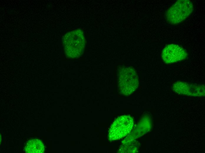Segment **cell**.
<instances>
[{"label": "cell", "instance_id": "cell-7", "mask_svg": "<svg viewBox=\"0 0 205 153\" xmlns=\"http://www.w3.org/2000/svg\"><path fill=\"white\" fill-rule=\"evenodd\" d=\"M27 153H42L44 151V144L38 139H32L28 141L25 147Z\"/></svg>", "mask_w": 205, "mask_h": 153}, {"label": "cell", "instance_id": "cell-2", "mask_svg": "<svg viewBox=\"0 0 205 153\" xmlns=\"http://www.w3.org/2000/svg\"><path fill=\"white\" fill-rule=\"evenodd\" d=\"M119 89L121 93L130 95L137 88L138 77L135 69L127 66H120L118 69Z\"/></svg>", "mask_w": 205, "mask_h": 153}, {"label": "cell", "instance_id": "cell-3", "mask_svg": "<svg viewBox=\"0 0 205 153\" xmlns=\"http://www.w3.org/2000/svg\"><path fill=\"white\" fill-rule=\"evenodd\" d=\"M193 9V4L191 1H177L166 11L165 14L166 21L171 24L180 23L190 14Z\"/></svg>", "mask_w": 205, "mask_h": 153}, {"label": "cell", "instance_id": "cell-4", "mask_svg": "<svg viewBox=\"0 0 205 153\" xmlns=\"http://www.w3.org/2000/svg\"><path fill=\"white\" fill-rule=\"evenodd\" d=\"M133 125V118L129 116H122L114 121L110 128L108 137L111 141L119 139L128 134Z\"/></svg>", "mask_w": 205, "mask_h": 153}, {"label": "cell", "instance_id": "cell-5", "mask_svg": "<svg viewBox=\"0 0 205 153\" xmlns=\"http://www.w3.org/2000/svg\"><path fill=\"white\" fill-rule=\"evenodd\" d=\"M187 55V53L185 49L174 44L167 45L163 49L161 54L162 58L166 64L183 60Z\"/></svg>", "mask_w": 205, "mask_h": 153}, {"label": "cell", "instance_id": "cell-1", "mask_svg": "<svg viewBox=\"0 0 205 153\" xmlns=\"http://www.w3.org/2000/svg\"><path fill=\"white\" fill-rule=\"evenodd\" d=\"M63 41L68 57L77 58L82 53L85 40L82 30L77 29L67 33L64 36Z\"/></svg>", "mask_w": 205, "mask_h": 153}, {"label": "cell", "instance_id": "cell-6", "mask_svg": "<svg viewBox=\"0 0 205 153\" xmlns=\"http://www.w3.org/2000/svg\"><path fill=\"white\" fill-rule=\"evenodd\" d=\"M172 88L175 92L181 94L198 96H204L205 95V86L203 84L178 81L173 85Z\"/></svg>", "mask_w": 205, "mask_h": 153}]
</instances>
